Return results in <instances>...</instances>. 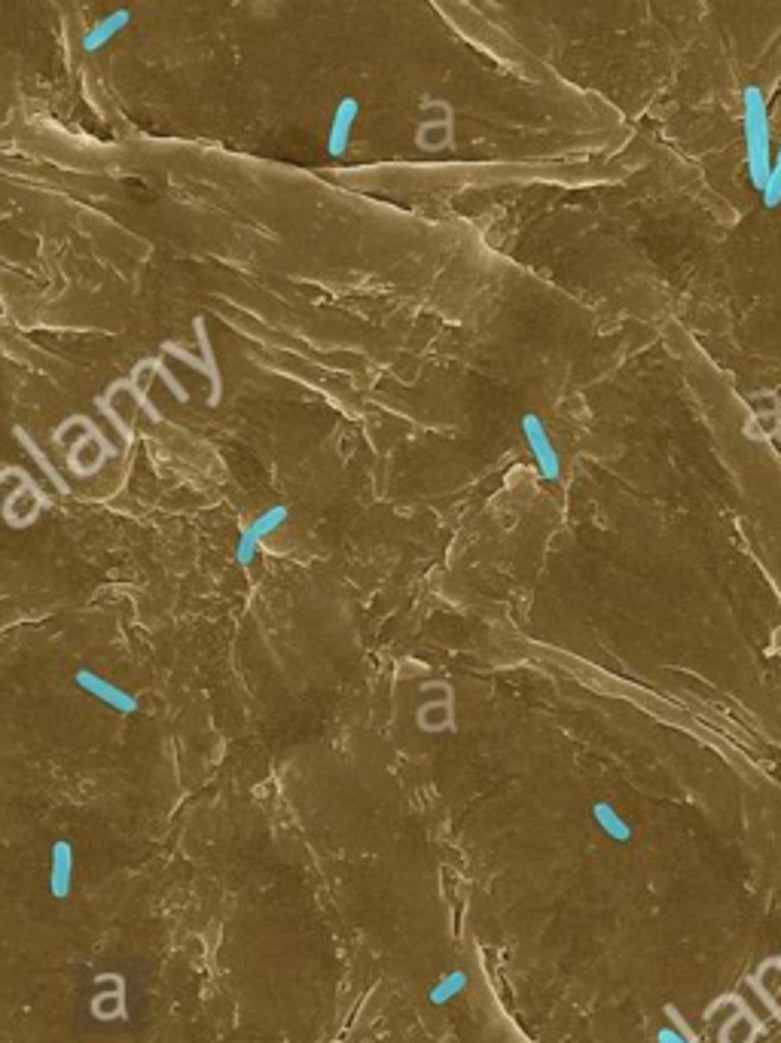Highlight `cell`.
<instances>
[{"mask_svg": "<svg viewBox=\"0 0 781 1043\" xmlns=\"http://www.w3.org/2000/svg\"><path fill=\"white\" fill-rule=\"evenodd\" d=\"M519 437L531 455V464L537 470V479L540 482H556L562 476V455L547 431V421L540 412L528 409L519 415Z\"/></svg>", "mask_w": 781, "mask_h": 1043, "instance_id": "1", "label": "cell"}, {"mask_svg": "<svg viewBox=\"0 0 781 1043\" xmlns=\"http://www.w3.org/2000/svg\"><path fill=\"white\" fill-rule=\"evenodd\" d=\"M287 522H290V507H284V504H275V507L263 510L257 519H251V522L242 528V534H238V543H235V565L248 571V568L257 562V556H260V546H263L272 534H278Z\"/></svg>", "mask_w": 781, "mask_h": 1043, "instance_id": "2", "label": "cell"}, {"mask_svg": "<svg viewBox=\"0 0 781 1043\" xmlns=\"http://www.w3.org/2000/svg\"><path fill=\"white\" fill-rule=\"evenodd\" d=\"M74 684H77L80 693L92 696L95 702H101V705H107V708H113V711H119V714H135V711H138L135 693H129L126 687L113 684L110 678H104V674H98L95 668H86V665L77 668Z\"/></svg>", "mask_w": 781, "mask_h": 1043, "instance_id": "3", "label": "cell"}, {"mask_svg": "<svg viewBox=\"0 0 781 1043\" xmlns=\"http://www.w3.org/2000/svg\"><path fill=\"white\" fill-rule=\"evenodd\" d=\"M589 815H592V821H595V827L598 830H602L611 842H632V836H635V827H632V821L614 806V803H608V800H595L592 803V809H589Z\"/></svg>", "mask_w": 781, "mask_h": 1043, "instance_id": "4", "label": "cell"}, {"mask_svg": "<svg viewBox=\"0 0 781 1043\" xmlns=\"http://www.w3.org/2000/svg\"><path fill=\"white\" fill-rule=\"evenodd\" d=\"M464 986H467V976H464L461 970H455L443 986H437V989L431 992V1001H434V1004H449L455 995H461Z\"/></svg>", "mask_w": 781, "mask_h": 1043, "instance_id": "5", "label": "cell"}, {"mask_svg": "<svg viewBox=\"0 0 781 1043\" xmlns=\"http://www.w3.org/2000/svg\"><path fill=\"white\" fill-rule=\"evenodd\" d=\"M656 1043H690L678 1028H663V1031H659L656 1034Z\"/></svg>", "mask_w": 781, "mask_h": 1043, "instance_id": "6", "label": "cell"}]
</instances>
